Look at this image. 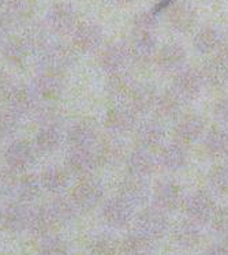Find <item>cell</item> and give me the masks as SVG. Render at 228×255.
I'll list each match as a JSON object with an SVG mask.
<instances>
[{"label": "cell", "mask_w": 228, "mask_h": 255, "mask_svg": "<svg viewBox=\"0 0 228 255\" xmlns=\"http://www.w3.org/2000/svg\"><path fill=\"white\" fill-rule=\"evenodd\" d=\"M175 142L183 146L192 145L205 135V122L198 115H186L178 118L175 125Z\"/></svg>", "instance_id": "7a4b0ae2"}, {"label": "cell", "mask_w": 228, "mask_h": 255, "mask_svg": "<svg viewBox=\"0 0 228 255\" xmlns=\"http://www.w3.org/2000/svg\"><path fill=\"white\" fill-rule=\"evenodd\" d=\"M187 160H189V156H187L186 146L181 145L178 142L168 146L163 156V161L166 162V167L172 171H179L183 167H186Z\"/></svg>", "instance_id": "8992f818"}, {"label": "cell", "mask_w": 228, "mask_h": 255, "mask_svg": "<svg viewBox=\"0 0 228 255\" xmlns=\"http://www.w3.org/2000/svg\"><path fill=\"white\" fill-rule=\"evenodd\" d=\"M204 88V81L198 70L190 67H182L175 73L174 92L182 100L196 99Z\"/></svg>", "instance_id": "6da1fadb"}, {"label": "cell", "mask_w": 228, "mask_h": 255, "mask_svg": "<svg viewBox=\"0 0 228 255\" xmlns=\"http://www.w3.org/2000/svg\"><path fill=\"white\" fill-rule=\"evenodd\" d=\"M215 115L222 123L228 125V97L219 100L215 105Z\"/></svg>", "instance_id": "8fae6325"}, {"label": "cell", "mask_w": 228, "mask_h": 255, "mask_svg": "<svg viewBox=\"0 0 228 255\" xmlns=\"http://www.w3.org/2000/svg\"><path fill=\"white\" fill-rule=\"evenodd\" d=\"M200 73L203 77L204 85L213 89L223 88L228 82V67L218 56L209 60L203 70H200Z\"/></svg>", "instance_id": "277c9868"}, {"label": "cell", "mask_w": 228, "mask_h": 255, "mask_svg": "<svg viewBox=\"0 0 228 255\" xmlns=\"http://www.w3.org/2000/svg\"><path fill=\"white\" fill-rule=\"evenodd\" d=\"M209 182L213 187L220 191H227L228 190V165L222 164L212 168L209 172Z\"/></svg>", "instance_id": "30bf717a"}, {"label": "cell", "mask_w": 228, "mask_h": 255, "mask_svg": "<svg viewBox=\"0 0 228 255\" xmlns=\"http://www.w3.org/2000/svg\"><path fill=\"white\" fill-rule=\"evenodd\" d=\"M226 164H227V165H228V156H227V162H226Z\"/></svg>", "instance_id": "4fadbf2b"}, {"label": "cell", "mask_w": 228, "mask_h": 255, "mask_svg": "<svg viewBox=\"0 0 228 255\" xmlns=\"http://www.w3.org/2000/svg\"><path fill=\"white\" fill-rule=\"evenodd\" d=\"M194 48L201 53L216 51L218 48H220V37L218 31L213 30L212 27H204L203 30L198 31L197 36L194 37Z\"/></svg>", "instance_id": "52a82bcc"}, {"label": "cell", "mask_w": 228, "mask_h": 255, "mask_svg": "<svg viewBox=\"0 0 228 255\" xmlns=\"http://www.w3.org/2000/svg\"><path fill=\"white\" fill-rule=\"evenodd\" d=\"M187 55L185 52V49L181 45H168L163 51L160 55V63L163 68L166 70H175L177 73L178 70H181L185 66Z\"/></svg>", "instance_id": "5b68a950"}, {"label": "cell", "mask_w": 228, "mask_h": 255, "mask_svg": "<svg viewBox=\"0 0 228 255\" xmlns=\"http://www.w3.org/2000/svg\"><path fill=\"white\" fill-rule=\"evenodd\" d=\"M218 57L228 67V44L227 45H224V47L219 48Z\"/></svg>", "instance_id": "7c38bea8"}, {"label": "cell", "mask_w": 228, "mask_h": 255, "mask_svg": "<svg viewBox=\"0 0 228 255\" xmlns=\"http://www.w3.org/2000/svg\"><path fill=\"white\" fill-rule=\"evenodd\" d=\"M204 147L208 156L213 158L228 156V130L216 127L209 130L204 138Z\"/></svg>", "instance_id": "3957f363"}, {"label": "cell", "mask_w": 228, "mask_h": 255, "mask_svg": "<svg viewBox=\"0 0 228 255\" xmlns=\"http://www.w3.org/2000/svg\"><path fill=\"white\" fill-rule=\"evenodd\" d=\"M171 19L177 30L186 31L190 30V27L194 25L196 14L189 5H178L174 11V14H172Z\"/></svg>", "instance_id": "ba28073f"}, {"label": "cell", "mask_w": 228, "mask_h": 255, "mask_svg": "<svg viewBox=\"0 0 228 255\" xmlns=\"http://www.w3.org/2000/svg\"><path fill=\"white\" fill-rule=\"evenodd\" d=\"M182 101L183 100L175 92L166 94L160 101V108L163 115H166L167 118L178 119L182 112Z\"/></svg>", "instance_id": "9c48e42d"}]
</instances>
